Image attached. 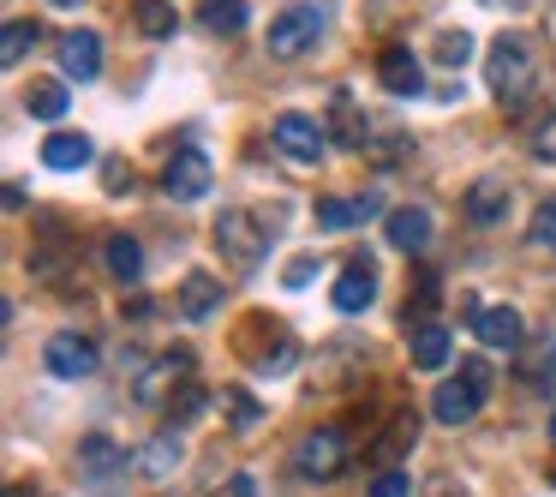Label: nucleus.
I'll list each match as a JSON object with an SVG mask.
<instances>
[{"instance_id":"f257e3e1","label":"nucleus","mask_w":556,"mask_h":497,"mask_svg":"<svg viewBox=\"0 0 556 497\" xmlns=\"http://www.w3.org/2000/svg\"><path fill=\"white\" fill-rule=\"evenodd\" d=\"M484 73H491L496 102L520 109V102L532 97V85H539V42H532L527 30H503V37L491 42V61H484Z\"/></svg>"},{"instance_id":"f03ea898","label":"nucleus","mask_w":556,"mask_h":497,"mask_svg":"<svg viewBox=\"0 0 556 497\" xmlns=\"http://www.w3.org/2000/svg\"><path fill=\"white\" fill-rule=\"evenodd\" d=\"M317 37H324V7L317 0H293L269 18V54L276 61H300L305 49H317Z\"/></svg>"},{"instance_id":"7ed1b4c3","label":"nucleus","mask_w":556,"mask_h":497,"mask_svg":"<svg viewBox=\"0 0 556 497\" xmlns=\"http://www.w3.org/2000/svg\"><path fill=\"white\" fill-rule=\"evenodd\" d=\"M484 389H491V365L467 360V365H460V377H443V384H437V396H431L437 420H443V425H467L472 413L484 408Z\"/></svg>"},{"instance_id":"20e7f679","label":"nucleus","mask_w":556,"mask_h":497,"mask_svg":"<svg viewBox=\"0 0 556 497\" xmlns=\"http://www.w3.org/2000/svg\"><path fill=\"white\" fill-rule=\"evenodd\" d=\"M216 252L228 258L233 270H257L269 252V228H257V216H245V210H222L216 216Z\"/></svg>"},{"instance_id":"39448f33","label":"nucleus","mask_w":556,"mask_h":497,"mask_svg":"<svg viewBox=\"0 0 556 497\" xmlns=\"http://www.w3.org/2000/svg\"><path fill=\"white\" fill-rule=\"evenodd\" d=\"M210 157L198 145H186V150H174L168 157V169H162V192L174 198V204H192V198H204L210 192Z\"/></svg>"},{"instance_id":"423d86ee","label":"nucleus","mask_w":556,"mask_h":497,"mask_svg":"<svg viewBox=\"0 0 556 497\" xmlns=\"http://www.w3.org/2000/svg\"><path fill=\"white\" fill-rule=\"evenodd\" d=\"M269 138H276V150L288 162H317L324 157V126H317L312 114H276Z\"/></svg>"},{"instance_id":"0eeeda50","label":"nucleus","mask_w":556,"mask_h":497,"mask_svg":"<svg viewBox=\"0 0 556 497\" xmlns=\"http://www.w3.org/2000/svg\"><path fill=\"white\" fill-rule=\"evenodd\" d=\"M42 360H49L54 377H90L97 372V341L78 336V330H54L49 348H42Z\"/></svg>"},{"instance_id":"6e6552de","label":"nucleus","mask_w":556,"mask_h":497,"mask_svg":"<svg viewBox=\"0 0 556 497\" xmlns=\"http://www.w3.org/2000/svg\"><path fill=\"white\" fill-rule=\"evenodd\" d=\"M341 468H348V432L324 425V432H312L300 444V473H312V480H336Z\"/></svg>"},{"instance_id":"1a4fd4ad","label":"nucleus","mask_w":556,"mask_h":497,"mask_svg":"<svg viewBox=\"0 0 556 497\" xmlns=\"http://www.w3.org/2000/svg\"><path fill=\"white\" fill-rule=\"evenodd\" d=\"M503 216H508V181L503 174H479L467 186V222L472 228H496Z\"/></svg>"},{"instance_id":"9d476101","label":"nucleus","mask_w":556,"mask_h":497,"mask_svg":"<svg viewBox=\"0 0 556 497\" xmlns=\"http://www.w3.org/2000/svg\"><path fill=\"white\" fill-rule=\"evenodd\" d=\"M174 312H180V318H192V324H204V318H216V312H222V282L210 276V270H186V282H180V300H174Z\"/></svg>"},{"instance_id":"9b49d317","label":"nucleus","mask_w":556,"mask_h":497,"mask_svg":"<svg viewBox=\"0 0 556 497\" xmlns=\"http://www.w3.org/2000/svg\"><path fill=\"white\" fill-rule=\"evenodd\" d=\"M377 85H383L389 97H419V90H425L419 54H413V49H383V61H377Z\"/></svg>"},{"instance_id":"f8f14e48","label":"nucleus","mask_w":556,"mask_h":497,"mask_svg":"<svg viewBox=\"0 0 556 497\" xmlns=\"http://www.w3.org/2000/svg\"><path fill=\"white\" fill-rule=\"evenodd\" d=\"M329 300H336V312H365V306L377 300V276H371V264H365V258H353L348 270H341V282H336V294H329Z\"/></svg>"},{"instance_id":"ddd939ff","label":"nucleus","mask_w":556,"mask_h":497,"mask_svg":"<svg viewBox=\"0 0 556 497\" xmlns=\"http://www.w3.org/2000/svg\"><path fill=\"white\" fill-rule=\"evenodd\" d=\"M61 73L78 78V85L102 73V42L90 37V30H66V37H61Z\"/></svg>"},{"instance_id":"4468645a","label":"nucleus","mask_w":556,"mask_h":497,"mask_svg":"<svg viewBox=\"0 0 556 497\" xmlns=\"http://www.w3.org/2000/svg\"><path fill=\"white\" fill-rule=\"evenodd\" d=\"M389 246L395 252H425L431 246V210H419V204L389 210Z\"/></svg>"},{"instance_id":"2eb2a0df","label":"nucleus","mask_w":556,"mask_h":497,"mask_svg":"<svg viewBox=\"0 0 556 497\" xmlns=\"http://www.w3.org/2000/svg\"><path fill=\"white\" fill-rule=\"evenodd\" d=\"M472 336H479L484 348H515L520 341V312L515 306H479V312H472Z\"/></svg>"},{"instance_id":"dca6fc26","label":"nucleus","mask_w":556,"mask_h":497,"mask_svg":"<svg viewBox=\"0 0 556 497\" xmlns=\"http://www.w3.org/2000/svg\"><path fill=\"white\" fill-rule=\"evenodd\" d=\"M174 384H192V348H168V353H162V365L144 377V384H138V396L162 401V389L174 396Z\"/></svg>"},{"instance_id":"f3484780","label":"nucleus","mask_w":556,"mask_h":497,"mask_svg":"<svg viewBox=\"0 0 556 497\" xmlns=\"http://www.w3.org/2000/svg\"><path fill=\"white\" fill-rule=\"evenodd\" d=\"M90 157H97V150H90V138H85V133H54L49 145H42V169H61V174L85 169Z\"/></svg>"},{"instance_id":"a211bd4d","label":"nucleus","mask_w":556,"mask_h":497,"mask_svg":"<svg viewBox=\"0 0 556 497\" xmlns=\"http://www.w3.org/2000/svg\"><path fill=\"white\" fill-rule=\"evenodd\" d=\"M245 0H198V25L216 30V37H240L245 30Z\"/></svg>"},{"instance_id":"6ab92c4d","label":"nucleus","mask_w":556,"mask_h":497,"mask_svg":"<svg viewBox=\"0 0 556 497\" xmlns=\"http://www.w3.org/2000/svg\"><path fill=\"white\" fill-rule=\"evenodd\" d=\"M413 365L419 372H443L448 365V330L443 324H413Z\"/></svg>"},{"instance_id":"aec40b11","label":"nucleus","mask_w":556,"mask_h":497,"mask_svg":"<svg viewBox=\"0 0 556 497\" xmlns=\"http://www.w3.org/2000/svg\"><path fill=\"white\" fill-rule=\"evenodd\" d=\"M371 210H377V198H317V228L341 234V228H353L359 216H371Z\"/></svg>"},{"instance_id":"412c9836","label":"nucleus","mask_w":556,"mask_h":497,"mask_svg":"<svg viewBox=\"0 0 556 497\" xmlns=\"http://www.w3.org/2000/svg\"><path fill=\"white\" fill-rule=\"evenodd\" d=\"M102 264H109V276H121V282H138V276H144V252H138L132 234H109V246H102Z\"/></svg>"},{"instance_id":"4be33fe9","label":"nucleus","mask_w":556,"mask_h":497,"mask_svg":"<svg viewBox=\"0 0 556 497\" xmlns=\"http://www.w3.org/2000/svg\"><path fill=\"white\" fill-rule=\"evenodd\" d=\"M25 114L30 121H61L66 114V85L61 78H37V85L25 90Z\"/></svg>"},{"instance_id":"5701e85b","label":"nucleus","mask_w":556,"mask_h":497,"mask_svg":"<svg viewBox=\"0 0 556 497\" xmlns=\"http://www.w3.org/2000/svg\"><path fill=\"white\" fill-rule=\"evenodd\" d=\"M180 468V437H150L144 444V456H138V473H144V480H168V473Z\"/></svg>"},{"instance_id":"b1692460","label":"nucleus","mask_w":556,"mask_h":497,"mask_svg":"<svg viewBox=\"0 0 556 497\" xmlns=\"http://www.w3.org/2000/svg\"><path fill=\"white\" fill-rule=\"evenodd\" d=\"M30 49H37V25L30 18H7L0 25V66H18Z\"/></svg>"},{"instance_id":"393cba45","label":"nucleus","mask_w":556,"mask_h":497,"mask_svg":"<svg viewBox=\"0 0 556 497\" xmlns=\"http://www.w3.org/2000/svg\"><path fill=\"white\" fill-rule=\"evenodd\" d=\"M132 18H138V30L144 37H174V25H180V13H174V0H138L132 7Z\"/></svg>"},{"instance_id":"a878e982","label":"nucleus","mask_w":556,"mask_h":497,"mask_svg":"<svg viewBox=\"0 0 556 497\" xmlns=\"http://www.w3.org/2000/svg\"><path fill=\"white\" fill-rule=\"evenodd\" d=\"M204 408H210V389H204V384H180V389L168 396V420H174V425L204 420Z\"/></svg>"},{"instance_id":"bb28decb","label":"nucleus","mask_w":556,"mask_h":497,"mask_svg":"<svg viewBox=\"0 0 556 497\" xmlns=\"http://www.w3.org/2000/svg\"><path fill=\"white\" fill-rule=\"evenodd\" d=\"M365 150H371V157L383 162V169H395V162L407 157V133H395L389 121H377V126H371V138H365Z\"/></svg>"},{"instance_id":"cd10ccee","label":"nucleus","mask_w":556,"mask_h":497,"mask_svg":"<svg viewBox=\"0 0 556 497\" xmlns=\"http://www.w3.org/2000/svg\"><path fill=\"white\" fill-rule=\"evenodd\" d=\"M78 461H85L90 473H114V468H126V456L114 449V437H85V444H78Z\"/></svg>"},{"instance_id":"c85d7f7f","label":"nucleus","mask_w":556,"mask_h":497,"mask_svg":"<svg viewBox=\"0 0 556 497\" xmlns=\"http://www.w3.org/2000/svg\"><path fill=\"white\" fill-rule=\"evenodd\" d=\"M365 138H371V126H359V114H353L348 97H336V145L348 150H365Z\"/></svg>"},{"instance_id":"c756f323","label":"nucleus","mask_w":556,"mask_h":497,"mask_svg":"<svg viewBox=\"0 0 556 497\" xmlns=\"http://www.w3.org/2000/svg\"><path fill=\"white\" fill-rule=\"evenodd\" d=\"M413 437H419V420H413V413H401V420H395V432H389L383 444H377V461H395L401 449L413 444Z\"/></svg>"},{"instance_id":"7c9ffc66","label":"nucleus","mask_w":556,"mask_h":497,"mask_svg":"<svg viewBox=\"0 0 556 497\" xmlns=\"http://www.w3.org/2000/svg\"><path fill=\"white\" fill-rule=\"evenodd\" d=\"M467 54H472V37H467V30H443V37H437V61H443V66H460Z\"/></svg>"},{"instance_id":"2f4dec72","label":"nucleus","mask_w":556,"mask_h":497,"mask_svg":"<svg viewBox=\"0 0 556 497\" xmlns=\"http://www.w3.org/2000/svg\"><path fill=\"white\" fill-rule=\"evenodd\" d=\"M222 408H228V420L240 425V432H245V425H257V401L245 396V389H222Z\"/></svg>"},{"instance_id":"473e14b6","label":"nucleus","mask_w":556,"mask_h":497,"mask_svg":"<svg viewBox=\"0 0 556 497\" xmlns=\"http://www.w3.org/2000/svg\"><path fill=\"white\" fill-rule=\"evenodd\" d=\"M293 360H300V348H293V341H281L276 353H264V360H252V365H257V372H264V377H281V372H288Z\"/></svg>"},{"instance_id":"72a5a7b5","label":"nucleus","mask_w":556,"mask_h":497,"mask_svg":"<svg viewBox=\"0 0 556 497\" xmlns=\"http://www.w3.org/2000/svg\"><path fill=\"white\" fill-rule=\"evenodd\" d=\"M431 300H437V270H419V294H407V324L413 312H431Z\"/></svg>"},{"instance_id":"f704fd0d","label":"nucleus","mask_w":556,"mask_h":497,"mask_svg":"<svg viewBox=\"0 0 556 497\" xmlns=\"http://www.w3.org/2000/svg\"><path fill=\"white\" fill-rule=\"evenodd\" d=\"M532 246H556V198L539 204V216H532Z\"/></svg>"},{"instance_id":"c9c22d12","label":"nucleus","mask_w":556,"mask_h":497,"mask_svg":"<svg viewBox=\"0 0 556 497\" xmlns=\"http://www.w3.org/2000/svg\"><path fill=\"white\" fill-rule=\"evenodd\" d=\"M371 497H413V480H407V473H377Z\"/></svg>"},{"instance_id":"e433bc0d","label":"nucleus","mask_w":556,"mask_h":497,"mask_svg":"<svg viewBox=\"0 0 556 497\" xmlns=\"http://www.w3.org/2000/svg\"><path fill=\"white\" fill-rule=\"evenodd\" d=\"M312 276H317V258H293V264L281 270V288H305Z\"/></svg>"},{"instance_id":"4c0bfd02","label":"nucleus","mask_w":556,"mask_h":497,"mask_svg":"<svg viewBox=\"0 0 556 497\" xmlns=\"http://www.w3.org/2000/svg\"><path fill=\"white\" fill-rule=\"evenodd\" d=\"M532 157H556V114H544V126L532 133Z\"/></svg>"},{"instance_id":"58836bf2","label":"nucleus","mask_w":556,"mask_h":497,"mask_svg":"<svg viewBox=\"0 0 556 497\" xmlns=\"http://www.w3.org/2000/svg\"><path fill=\"white\" fill-rule=\"evenodd\" d=\"M216 497H257V485H252V480H245V473H233V480H228V485H222V492H216Z\"/></svg>"},{"instance_id":"ea45409f","label":"nucleus","mask_w":556,"mask_h":497,"mask_svg":"<svg viewBox=\"0 0 556 497\" xmlns=\"http://www.w3.org/2000/svg\"><path fill=\"white\" fill-rule=\"evenodd\" d=\"M49 7H78V0H49Z\"/></svg>"},{"instance_id":"a19ab883","label":"nucleus","mask_w":556,"mask_h":497,"mask_svg":"<svg viewBox=\"0 0 556 497\" xmlns=\"http://www.w3.org/2000/svg\"><path fill=\"white\" fill-rule=\"evenodd\" d=\"M551 437H556V413H551Z\"/></svg>"}]
</instances>
